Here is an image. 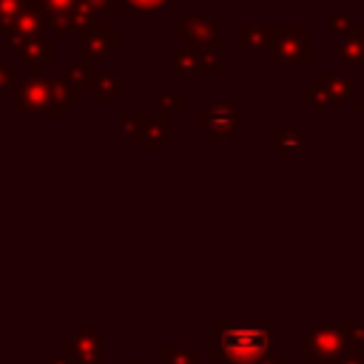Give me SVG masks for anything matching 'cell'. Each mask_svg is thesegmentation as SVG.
I'll return each mask as SVG.
<instances>
[{
	"label": "cell",
	"mask_w": 364,
	"mask_h": 364,
	"mask_svg": "<svg viewBox=\"0 0 364 364\" xmlns=\"http://www.w3.org/2000/svg\"><path fill=\"white\" fill-rule=\"evenodd\" d=\"M270 31L273 26H236L233 31V43L242 51L250 48H270Z\"/></svg>",
	"instance_id": "obj_6"
},
{
	"label": "cell",
	"mask_w": 364,
	"mask_h": 364,
	"mask_svg": "<svg viewBox=\"0 0 364 364\" xmlns=\"http://www.w3.org/2000/svg\"><path fill=\"white\" fill-rule=\"evenodd\" d=\"M168 128H171V117L168 114H156V117H148L145 119V131L142 136L148 139V151L154 154L159 148V142L168 136Z\"/></svg>",
	"instance_id": "obj_8"
},
{
	"label": "cell",
	"mask_w": 364,
	"mask_h": 364,
	"mask_svg": "<svg viewBox=\"0 0 364 364\" xmlns=\"http://www.w3.org/2000/svg\"><path fill=\"white\" fill-rule=\"evenodd\" d=\"M173 34H176V37L182 34V37L191 43V48H219V46H222L219 31H216L213 20H210L205 11H191V14L185 17V23L173 28Z\"/></svg>",
	"instance_id": "obj_3"
},
{
	"label": "cell",
	"mask_w": 364,
	"mask_h": 364,
	"mask_svg": "<svg viewBox=\"0 0 364 364\" xmlns=\"http://www.w3.org/2000/svg\"><path fill=\"white\" fill-rule=\"evenodd\" d=\"M301 100L313 105V114H327V102L318 97V91H313V88H304V91H301Z\"/></svg>",
	"instance_id": "obj_16"
},
{
	"label": "cell",
	"mask_w": 364,
	"mask_h": 364,
	"mask_svg": "<svg viewBox=\"0 0 364 364\" xmlns=\"http://www.w3.org/2000/svg\"><path fill=\"white\" fill-rule=\"evenodd\" d=\"M119 43V28L117 26H105V28H97L85 37V54H94V57H102L108 54L111 48H117Z\"/></svg>",
	"instance_id": "obj_7"
},
{
	"label": "cell",
	"mask_w": 364,
	"mask_h": 364,
	"mask_svg": "<svg viewBox=\"0 0 364 364\" xmlns=\"http://www.w3.org/2000/svg\"><path fill=\"white\" fill-rule=\"evenodd\" d=\"M196 122L210 134V139H230L236 128V102H210L208 114H202Z\"/></svg>",
	"instance_id": "obj_4"
},
{
	"label": "cell",
	"mask_w": 364,
	"mask_h": 364,
	"mask_svg": "<svg viewBox=\"0 0 364 364\" xmlns=\"http://www.w3.org/2000/svg\"><path fill=\"white\" fill-rule=\"evenodd\" d=\"M68 80H71L74 85H88V82H91L88 65H71V68H68Z\"/></svg>",
	"instance_id": "obj_17"
},
{
	"label": "cell",
	"mask_w": 364,
	"mask_h": 364,
	"mask_svg": "<svg viewBox=\"0 0 364 364\" xmlns=\"http://www.w3.org/2000/svg\"><path fill=\"white\" fill-rule=\"evenodd\" d=\"M353 34H355V37L364 43V28H361V26H355V28H353Z\"/></svg>",
	"instance_id": "obj_20"
},
{
	"label": "cell",
	"mask_w": 364,
	"mask_h": 364,
	"mask_svg": "<svg viewBox=\"0 0 364 364\" xmlns=\"http://www.w3.org/2000/svg\"><path fill=\"white\" fill-rule=\"evenodd\" d=\"M350 20H353V11H350V9H344V11H330V14H327V23H330L327 31H330V34H341V31H347V28L353 26Z\"/></svg>",
	"instance_id": "obj_13"
},
{
	"label": "cell",
	"mask_w": 364,
	"mask_h": 364,
	"mask_svg": "<svg viewBox=\"0 0 364 364\" xmlns=\"http://www.w3.org/2000/svg\"><path fill=\"white\" fill-rule=\"evenodd\" d=\"M270 48L284 63H310L313 60V40L304 37L299 26H273Z\"/></svg>",
	"instance_id": "obj_1"
},
{
	"label": "cell",
	"mask_w": 364,
	"mask_h": 364,
	"mask_svg": "<svg viewBox=\"0 0 364 364\" xmlns=\"http://www.w3.org/2000/svg\"><path fill=\"white\" fill-rule=\"evenodd\" d=\"M353 111H355V114H361V117H364V100H355V102H353Z\"/></svg>",
	"instance_id": "obj_19"
},
{
	"label": "cell",
	"mask_w": 364,
	"mask_h": 364,
	"mask_svg": "<svg viewBox=\"0 0 364 364\" xmlns=\"http://www.w3.org/2000/svg\"><path fill=\"white\" fill-rule=\"evenodd\" d=\"M276 151L279 154H299L301 151V131L299 128H276Z\"/></svg>",
	"instance_id": "obj_9"
},
{
	"label": "cell",
	"mask_w": 364,
	"mask_h": 364,
	"mask_svg": "<svg viewBox=\"0 0 364 364\" xmlns=\"http://www.w3.org/2000/svg\"><path fill=\"white\" fill-rule=\"evenodd\" d=\"M171 60H173V68L176 71H185V74H199V57H196V51L188 46V48H176L173 54H171Z\"/></svg>",
	"instance_id": "obj_10"
},
{
	"label": "cell",
	"mask_w": 364,
	"mask_h": 364,
	"mask_svg": "<svg viewBox=\"0 0 364 364\" xmlns=\"http://www.w3.org/2000/svg\"><path fill=\"white\" fill-rule=\"evenodd\" d=\"M185 108V94L179 91V88H165V91H159V111L162 114H179Z\"/></svg>",
	"instance_id": "obj_12"
},
{
	"label": "cell",
	"mask_w": 364,
	"mask_h": 364,
	"mask_svg": "<svg viewBox=\"0 0 364 364\" xmlns=\"http://www.w3.org/2000/svg\"><path fill=\"white\" fill-rule=\"evenodd\" d=\"M355 80L353 77H327V74H318L313 80V91H318V97L324 102H336V100H347L350 91H353Z\"/></svg>",
	"instance_id": "obj_5"
},
{
	"label": "cell",
	"mask_w": 364,
	"mask_h": 364,
	"mask_svg": "<svg viewBox=\"0 0 364 364\" xmlns=\"http://www.w3.org/2000/svg\"><path fill=\"white\" fill-rule=\"evenodd\" d=\"M97 100H119V80L114 77H102L97 80Z\"/></svg>",
	"instance_id": "obj_14"
},
{
	"label": "cell",
	"mask_w": 364,
	"mask_h": 364,
	"mask_svg": "<svg viewBox=\"0 0 364 364\" xmlns=\"http://www.w3.org/2000/svg\"><path fill=\"white\" fill-rule=\"evenodd\" d=\"M222 341H225V350L233 355V358H242V361H253L264 353L267 347V327H228L222 333Z\"/></svg>",
	"instance_id": "obj_2"
},
{
	"label": "cell",
	"mask_w": 364,
	"mask_h": 364,
	"mask_svg": "<svg viewBox=\"0 0 364 364\" xmlns=\"http://www.w3.org/2000/svg\"><path fill=\"white\" fill-rule=\"evenodd\" d=\"M142 131H145V119H139V117H122V136L125 139L142 136Z\"/></svg>",
	"instance_id": "obj_15"
},
{
	"label": "cell",
	"mask_w": 364,
	"mask_h": 364,
	"mask_svg": "<svg viewBox=\"0 0 364 364\" xmlns=\"http://www.w3.org/2000/svg\"><path fill=\"white\" fill-rule=\"evenodd\" d=\"M338 57H341L344 63H364V43H361L355 34L344 37L341 46H338Z\"/></svg>",
	"instance_id": "obj_11"
},
{
	"label": "cell",
	"mask_w": 364,
	"mask_h": 364,
	"mask_svg": "<svg viewBox=\"0 0 364 364\" xmlns=\"http://www.w3.org/2000/svg\"><path fill=\"white\" fill-rule=\"evenodd\" d=\"M122 6H128V9H165V6H171V0H125Z\"/></svg>",
	"instance_id": "obj_18"
}]
</instances>
